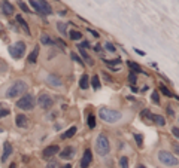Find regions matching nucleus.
<instances>
[{
    "instance_id": "20",
    "label": "nucleus",
    "mask_w": 179,
    "mask_h": 168,
    "mask_svg": "<svg viewBox=\"0 0 179 168\" xmlns=\"http://www.w3.org/2000/svg\"><path fill=\"white\" fill-rule=\"evenodd\" d=\"M76 131H78L76 126H70L69 129H66V131L61 134V138H63V140H66V138H72V137L76 134Z\"/></svg>"
},
{
    "instance_id": "31",
    "label": "nucleus",
    "mask_w": 179,
    "mask_h": 168,
    "mask_svg": "<svg viewBox=\"0 0 179 168\" xmlns=\"http://www.w3.org/2000/svg\"><path fill=\"white\" fill-rule=\"evenodd\" d=\"M104 49H106L107 52H112V54H113V52L117 51V46H115L112 42H106V43H104Z\"/></svg>"
},
{
    "instance_id": "30",
    "label": "nucleus",
    "mask_w": 179,
    "mask_h": 168,
    "mask_svg": "<svg viewBox=\"0 0 179 168\" xmlns=\"http://www.w3.org/2000/svg\"><path fill=\"white\" fill-rule=\"evenodd\" d=\"M120 168H128V158L126 155L120 158Z\"/></svg>"
},
{
    "instance_id": "12",
    "label": "nucleus",
    "mask_w": 179,
    "mask_h": 168,
    "mask_svg": "<svg viewBox=\"0 0 179 168\" xmlns=\"http://www.w3.org/2000/svg\"><path fill=\"white\" fill-rule=\"evenodd\" d=\"M36 2H37V5H39V8H40L42 15H51V14H52V8H51V5H50L46 0H36Z\"/></svg>"
},
{
    "instance_id": "8",
    "label": "nucleus",
    "mask_w": 179,
    "mask_h": 168,
    "mask_svg": "<svg viewBox=\"0 0 179 168\" xmlns=\"http://www.w3.org/2000/svg\"><path fill=\"white\" fill-rule=\"evenodd\" d=\"M91 164H93V152H91V149H85L84 155L79 161V168H90Z\"/></svg>"
},
{
    "instance_id": "15",
    "label": "nucleus",
    "mask_w": 179,
    "mask_h": 168,
    "mask_svg": "<svg viewBox=\"0 0 179 168\" xmlns=\"http://www.w3.org/2000/svg\"><path fill=\"white\" fill-rule=\"evenodd\" d=\"M151 120H152L157 126H166V123H167L166 118L161 116V115H151Z\"/></svg>"
},
{
    "instance_id": "46",
    "label": "nucleus",
    "mask_w": 179,
    "mask_h": 168,
    "mask_svg": "<svg viewBox=\"0 0 179 168\" xmlns=\"http://www.w3.org/2000/svg\"><path fill=\"white\" fill-rule=\"evenodd\" d=\"M136 168H146V167H145L143 164H137V165H136Z\"/></svg>"
},
{
    "instance_id": "38",
    "label": "nucleus",
    "mask_w": 179,
    "mask_h": 168,
    "mask_svg": "<svg viewBox=\"0 0 179 168\" xmlns=\"http://www.w3.org/2000/svg\"><path fill=\"white\" fill-rule=\"evenodd\" d=\"M70 57H72V60H73L75 63H78L79 66H84V63H82V60H81V57H78V55H76V54H75V52H73V54H72Z\"/></svg>"
},
{
    "instance_id": "47",
    "label": "nucleus",
    "mask_w": 179,
    "mask_h": 168,
    "mask_svg": "<svg viewBox=\"0 0 179 168\" xmlns=\"http://www.w3.org/2000/svg\"><path fill=\"white\" fill-rule=\"evenodd\" d=\"M9 168H17V165H15V164H14V162H12V164H11V165H9Z\"/></svg>"
},
{
    "instance_id": "13",
    "label": "nucleus",
    "mask_w": 179,
    "mask_h": 168,
    "mask_svg": "<svg viewBox=\"0 0 179 168\" xmlns=\"http://www.w3.org/2000/svg\"><path fill=\"white\" fill-rule=\"evenodd\" d=\"M15 125L18 128H27L28 126V118L26 115H17L15 118Z\"/></svg>"
},
{
    "instance_id": "2",
    "label": "nucleus",
    "mask_w": 179,
    "mask_h": 168,
    "mask_svg": "<svg viewBox=\"0 0 179 168\" xmlns=\"http://www.w3.org/2000/svg\"><path fill=\"white\" fill-rule=\"evenodd\" d=\"M157 159H158V162H160L161 165H164V167H167V168H175L179 165V158H176L172 152L164 150V149L158 150Z\"/></svg>"
},
{
    "instance_id": "1",
    "label": "nucleus",
    "mask_w": 179,
    "mask_h": 168,
    "mask_svg": "<svg viewBox=\"0 0 179 168\" xmlns=\"http://www.w3.org/2000/svg\"><path fill=\"white\" fill-rule=\"evenodd\" d=\"M123 112L118 110V109H110V107H100L99 109V118L104 122V123H109V125H113V123H118L123 120Z\"/></svg>"
},
{
    "instance_id": "9",
    "label": "nucleus",
    "mask_w": 179,
    "mask_h": 168,
    "mask_svg": "<svg viewBox=\"0 0 179 168\" xmlns=\"http://www.w3.org/2000/svg\"><path fill=\"white\" fill-rule=\"evenodd\" d=\"M60 152V147L57 146V144H51V146H46L43 150H42V158L43 159H52L57 153Z\"/></svg>"
},
{
    "instance_id": "21",
    "label": "nucleus",
    "mask_w": 179,
    "mask_h": 168,
    "mask_svg": "<svg viewBox=\"0 0 179 168\" xmlns=\"http://www.w3.org/2000/svg\"><path fill=\"white\" fill-rule=\"evenodd\" d=\"M78 49H79V54H81V55L84 57V60H85V61H87V63H88L90 66H93V64H94V61H93V58H91V57H90V55H88V54L85 52V49L81 48V46H79Z\"/></svg>"
},
{
    "instance_id": "10",
    "label": "nucleus",
    "mask_w": 179,
    "mask_h": 168,
    "mask_svg": "<svg viewBox=\"0 0 179 168\" xmlns=\"http://www.w3.org/2000/svg\"><path fill=\"white\" fill-rule=\"evenodd\" d=\"M46 83L50 85V86H55V88H61L63 86V80L60 79V76H57L55 73H50L48 76H46Z\"/></svg>"
},
{
    "instance_id": "19",
    "label": "nucleus",
    "mask_w": 179,
    "mask_h": 168,
    "mask_svg": "<svg viewBox=\"0 0 179 168\" xmlns=\"http://www.w3.org/2000/svg\"><path fill=\"white\" fill-rule=\"evenodd\" d=\"M88 86H90V76L87 73H84L81 76V79H79V88L81 89H87Z\"/></svg>"
},
{
    "instance_id": "5",
    "label": "nucleus",
    "mask_w": 179,
    "mask_h": 168,
    "mask_svg": "<svg viewBox=\"0 0 179 168\" xmlns=\"http://www.w3.org/2000/svg\"><path fill=\"white\" fill-rule=\"evenodd\" d=\"M36 104V100L31 94H24L18 101H17V107L21 110H33Z\"/></svg>"
},
{
    "instance_id": "26",
    "label": "nucleus",
    "mask_w": 179,
    "mask_h": 168,
    "mask_svg": "<svg viewBox=\"0 0 179 168\" xmlns=\"http://www.w3.org/2000/svg\"><path fill=\"white\" fill-rule=\"evenodd\" d=\"M69 37L72 40H81L82 39V33L78 31V30H72V31H69Z\"/></svg>"
},
{
    "instance_id": "24",
    "label": "nucleus",
    "mask_w": 179,
    "mask_h": 168,
    "mask_svg": "<svg viewBox=\"0 0 179 168\" xmlns=\"http://www.w3.org/2000/svg\"><path fill=\"white\" fill-rule=\"evenodd\" d=\"M128 66H130V69L133 70V73H136V74H137V73H145L139 64H136V63H133V61H128ZM145 74H146V73H145Z\"/></svg>"
},
{
    "instance_id": "29",
    "label": "nucleus",
    "mask_w": 179,
    "mask_h": 168,
    "mask_svg": "<svg viewBox=\"0 0 179 168\" xmlns=\"http://www.w3.org/2000/svg\"><path fill=\"white\" fill-rule=\"evenodd\" d=\"M134 140H136L139 147H143V135L140 132H134Z\"/></svg>"
},
{
    "instance_id": "14",
    "label": "nucleus",
    "mask_w": 179,
    "mask_h": 168,
    "mask_svg": "<svg viewBox=\"0 0 179 168\" xmlns=\"http://www.w3.org/2000/svg\"><path fill=\"white\" fill-rule=\"evenodd\" d=\"M158 91H160V92H161L163 95L169 97V98H172V97H173V98L179 100V97L175 95V94H173V92H172V91H170V89H169V88H167V86H166L164 83H160V86H158Z\"/></svg>"
},
{
    "instance_id": "25",
    "label": "nucleus",
    "mask_w": 179,
    "mask_h": 168,
    "mask_svg": "<svg viewBox=\"0 0 179 168\" xmlns=\"http://www.w3.org/2000/svg\"><path fill=\"white\" fill-rule=\"evenodd\" d=\"M39 40H40V43H42V45H52V43H54V40H52L48 34H45V33H43V34H40V39H39Z\"/></svg>"
},
{
    "instance_id": "28",
    "label": "nucleus",
    "mask_w": 179,
    "mask_h": 168,
    "mask_svg": "<svg viewBox=\"0 0 179 168\" xmlns=\"http://www.w3.org/2000/svg\"><path fill=\"white\" fill-rule=\"evenodd\" d=\"M9 113H11V109H9L8 106H3V104H0V118H6Z\"/></svg>"
},
{
    "instance_id": "39",
    "label": "nucleus",
    "mask_w": 179,
    "mask_h": 168,
    "mask_svg": "<svg viewBox=\"0 0 179 168\" xmlns=\"http://www.w3.org/2000/svg\"><path fill=\"white\" fill-rule=\"evenodd\" d=\"M151 98H152V101L155 104H160V103H161V101H160V95H158V91H154Z\"/></svg>"
},
{
    "instance_id": "7",
    "label": "nucleus",
    "mask_w": 179,
    "mask_h": 168,
    "mask_svg": "<svg viewBox=\"0 0 179 168\" xmlns=\"http://www.w3.org/2000/svg\"><path fill=\"white\" fill-rule=\"evenodd\" d=\"M37 104L40 106V109L50 110L52 107V104H54V100H52L51 95H48V94H45V92H40L39 97H37Z\"/></svg>"
},
{
    "instance_id": "34",
    "label": "nucleus",
    "mask_w": 179,
    "mask_h": 168,
    "mask_svg": "<svg viewBox=\"0 0 179 168\" xmlns=\"http://www.w3.org/2000/svg\"><path fill=\"white\" fill-rule=\"evenodd\" d=\"M57 28H58V31H60L63 36H66V34H67V27H66V24L58 23V24H57Z\"/></svg>"
},
{
    "instance_id": "22",
    "label": "nucleus",
    "mask_w": 179,
    "mask_h": 168,
    "mask_svg": "<svg viewBox=\"0 0 179 168\" xmlns=\"http://www.w3.org/2000/svg\"><path fill=\"white\" fill-rule=\"evenodd\" d=\"M91 86H93L94 89H99V88L102 86L100 79H99V74H93V76H91Z\"/></svg>"
},
{
    "instance_id": "6",
    "label": "nucleus",
    "mask_w": 179,
    "mask_h": 168,
    "mask_svg": "<svg viewBox=\"0 0 179 168\" xmlns=\"http://www.w3.org/2000/svg\"><path fill=\"white\" fill-rule=\"evenodd\" d=\"M26 43L23 42V40H18L17 43H14L12 46H9V54H11V57L12 58H15V60H20L23 55H24V52H26Z\"/></svg>"
},
{
    "instance_id": "43",
    "label": "nucleus",
    "mask_w": 179,
    "mask_h": 168,
    "mask_svg": "<svg viewBox=\"0 0 179 168\" xmlns=\"http://www.w3.org/2000/svg\"><path fill=\"white\" fill-rule=\"evenodd\" d=\"M46 168H57V162H50L46 165Z\"/></svg>"
},
{
    "instance_id": "33",
    "label": "nucleus",
    "mask_w": 179,
    "mask_h": 168,
    "mask_svg": "<svg viewBox=\"0 0 179 168\" xmlns=\"http://www.w3.org/2000/svg\"><path fill=\"white\" fill-rule=\"evenodd\" d=\"M107 66H118L121 64V58H115V60H103Z\"/></svg>"
},
{
    "instance_id": "32",
    "label": "nucleus",
    "mask_w": 179,
    "mask_h": 168,
    "mask_svg": "<svg viewBox=\"0 0 179 168\" xmlns=\"http://www.w3.org/2000/svg\"><path fill=\"white\" fill-rule=\"evenodd\" d=\"M172 153H173L176 158H179V143L178 142H173V143H172Z\"/></svg>"
},
{
    "instance_id": "45",
    "label": "nucleus",
    "mask_w": 179,
    "mask_h": 168,
    "mask_svg": "<svg viewBox=\"0 0 179 168\" xmlns=\"http://www.w3.org/2000/svg\"><path fill=\"white\" fill-rule=\"evenodd\" d=\"M60 168H72V164H66V165H63V167Z\"/></svg>"
},
{
    "instance_id": "3",
    "label": "nucleus",
    "mask_w": 179,
    "mask_h": 168,
    "mask_svg": "<svg viewBox=\"0 0 179 168\" xmlns=\"http://www.w3.org/2000/svg\"><path fill=\"white\" fill-rule=\"evenodd\" d=\"M94 147H96V152H97L99 156H107V155L110 153V142H109L107 135L100 132V134L96 137Z\"/></svg>"
},
{
    "instance_id": "44",
    "label": "nucleus",
    "mask_w": 179,
    "mask_h": 168,
    "mask_svg": "<svg viewBox=\"0 0 179 168\" xmlns=\"http://www.w3.org/2000/svg\"><path fill=\"white\" fill-rule=\"evenodd\" d=\"M94 51H96V52H100V51H102V46H100V45H96V46H94Z\"/></svg>"
},
{
    "instance_id": "42",
    "label": "nucleus",
    "mask_w": 179,
    "mask_h": 168,
    "mask_svg": "<svg viewBox=\"0 0 179 168\" xmlns=\"http://www.w3.org/2000/svg\"><path fill=\"white\" fill-rule=\"evenodd\" d=\"M88 33H90V34H93V36H94L96 39H99V37H100V34H99V33H97L96 30H93V28H88Z\"/></svg>"
},
{
    "instance_id": "27",
    "label": "nucleus",
    "mask_w": 179,
    "mask_h": 168,
    "mask_svg": "<svg viewBox=\"0 0 179 168\" xmlns=\"http://www.w3.org/2000/svg\"><path fill=\"white\" fill-rule=\"evenodd\" d=\"M87 125H88L90 129H93V128L96 126V116H94L93 113L88 115V118H87Z\"/></svg>"
},
{
    "instance_id": "37",
    "label": "nucleus",
    "mask_w": 179,
    "mask_h": 168,
    "mask_svg": "<svg viewBox=\"0 0 179 168\" xmlns=\"http://www.w3.org/2000/svg\"><path fill=\"white\" fill-rule=\"evenodd\" d=\"M30 5L33 6V9H34L37 14H40V15H42V12H40V8H39V5H37V2H36V0H30Z\"/></svg>"
},
{
    "instance_id": "18",
    "label": "nucleus",
    "mask_w": 179,
    "mask_h": 168,
    "mask_svg": "<svg viewBox=\"0 0 179 168\" xmlns=\"http://www.w3.org/2000/svg\"><path fill=\"white\" fill-rule=\"evenodd\" d=\"M11 155H12V146H11V143H5V146H3V155H2V162H5Z\"/></svg>"
},
{
    "instance_id": "40",
    "label": "nucleus",
    "mask_w": 179,
    "mask_h": 168,
    "mask_svg": "<svg viewBox=\"0 0 179 168\" xmlns=\"http://www.w3.org/2000/svg\"><path fill=\"white\" fill-rule=\"evenodd\" d=\"M128 80L131 82V85H134V83H136V80H137V74L131 72V73H130V76H128Z\"/></svg>"
},
{
    "instance_id": "41",
    "label": "nucleus",
    "mask_w": 179,
    "mask_h": 168,
    "mask_svg": "<svg viewBox=\"0 0 179 168\" xmlns=\"http://www.w3.org/2000/svg\"><path fill=\"white\" fill-rule=\"evenodd\" d=\"M172 134H173L176 138H179V126H172Z\"/></svg>"
},
{
    "instance_id": "35",
    "label": "nucleus",
    "mask_w": 179,
    "mask_h": 168,
    "mask_svg": "<svg viewBox=\"0 0 179 168\" xmlns=\"http://www.w3.org/2000/svg\"><path fill=\"white\" fill-rule=\"evenodd\" d=\"M167 115H169L170 118H175V116H176V110H175V107L170 106V104L167 106Z\"/></svg>"
},
{
    "instance_id": "16",
    "label": "nucleus",
    "mask_w": 179,
    "mask_h": 168,
    "mask_svg": "<svg viewBox=\"0 0 179 168\" xmlns=\"http://www.w3.org/2000/svg\"><path fill=\"white\" fill-rule=\"evenodd\" d=\"M2 9H3L5 15H12V14L15 12V8H14L8 0H3V2H2Z\"/></svg>"
},
{
    "instance_id": "36",
    "label": "nucleus",
    "mask_w": 179,
    "mask_h": 168,
    "mask_svg": "<svg viewBox=\"0 0 179 168\" xmlns=\"http://www.w3.org/2000/svg\"><path fill=\"white\" fill-rule=\"evenodd\" d=\"M18 6H20V8H21V11H24L26 14H30V9H28V6H27L23 0H18Z\"/></svg>"
},
{
    "instance_id": "17",
    "label": "nucleus",
    "mask_w": 179,
    "mask_h": 168,
    "mask_svg": "<svg viewBox=\"0 0 179 168\" xmlns=\"http://www.w3.org/2000/svg\"><path fill=\"white\" fill-rule=\"evenodd\" d=\"M37 57H39V46H34L33 51L30 52L28 58H27V63H28V64H34V63L37 61Z\"/></svg>"
},
{
    "instance_id": "11",
    "label": "nucleus",
    "mask_w": 179,
    "mask_h": 168,
    "mask_svg": "<svg viewBox=\"0 0 179 168\" xmlns=\"http://www.w3.org/2000/svg\"><path fill=\"white\" fill-rule=\"evenodd\" d=\"M75 155H76V149H75L73 146H67L64 150H61L60 158H61V159H73Z\"/></svg>"
},
{
    "instance_id": "23",
    "label": "nucleus",
    "mask_w": 179,
    "mask_h": 168,
    "mask_svg": "<svg viewBox=\"0 0 179 168\" xmlns=\"http://www.w3.org/2000/svg\"><path fill=\"white\" fill-rule=\"evenodd\" d=\"M17 21H18V23L21 24V27L24 28V31H26L27 34H30V27H28L27 21L24 20V18H23V17H21V15H18V17H17Z\"/></svg>"
},
{
    "instance_id": "4",
    "label": "nucleus",
    "mask_w": 179,
    "mask_h": 168,
    "mask_svg": "<svg viewBox=\"0 0 179 168\" xmlns=\"http://www.w3.org/2000/svg\"><path fill=\"white\" fill-rule=\"evenodd\" d=\"M27 88H28V85H27L24 80H17L14 85H11V86L8 88L6 97H8V98H15V97L24 94L27 91Z\"/></svg>"
}]
</instances>
